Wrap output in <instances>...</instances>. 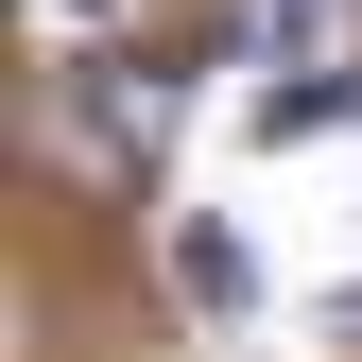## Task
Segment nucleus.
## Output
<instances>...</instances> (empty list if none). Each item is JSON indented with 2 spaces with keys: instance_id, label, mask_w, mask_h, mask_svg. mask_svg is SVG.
I'll list each match as a JSON object with an SVG mask.
<instances>
[{
  "instance_id": "nucleus-1",
  "label": "nucleus",
  "mask_w": 362,
  "mask_h": 362,
  "mask_svg": "<svg viewBox=\"0 0 362 362\" xmlns=\"http://www.w3.org/2000/svg\"><path fill=\"white\" fill-rule=\"evenodd\" d=\"M86 121H104V156H121V173H156V156H173V121H190L173 52H139V35H121V52H86Z\"/></svg>"
},
{
  "instance_id": "nucleus-2",
  "label": "nucleus",
  "mask_w": 362,
  "mask_h": 362,
  "mask_svg": "<svg viewBox=\"0 0 362 362\" xmlns=\"http://www.w3.org/2000/svg\"><path fill=\"white\" fill-rule=\"evenodd\" d=\"M224 35L259 69H362V0H224Z\"/></svg>"
},
{
  "instance_id": "nucleus-3",
  "label": "nucleus",
  "mask_w": 362,
  "mask_h": 362,
  "mask_svg": "<svg viewBox=\"0 0 362 362\" xmlns=\"http://www.w3.org/2000/svg\"><path fill=\"white\" fill-rule=\"evenodd\" d=\"M173 276H190L207 310H242V293H259V276H242V242H224V224H190V242H173Z\"/></svg>"
},
{
  "instance_id": "nucleus-4",
  "label": "nucleus",
  "mask_w": 362,
  "mask_h": 362,
  "mask_svg": "<svg viewBox=\"0 0 362 362\" xmlns=\"http://www.w3.org/2000/svg\"><path fill=\"white\" fill-rule=\"evenodd\" d=\"M35 35L52 52H121V0H35Z\"/></svg>"
}]
</instances>
